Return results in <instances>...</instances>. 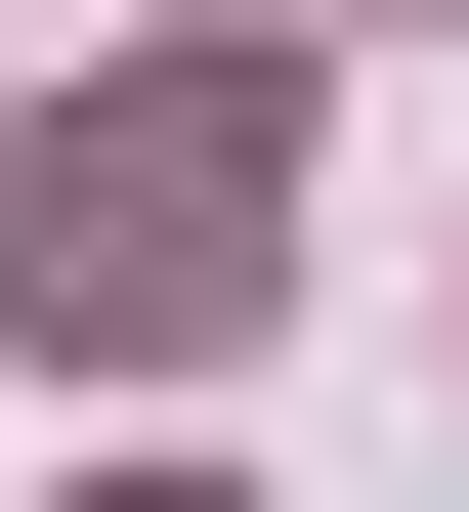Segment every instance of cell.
<instances>
[{"label": "cell", "instance_id": "cell-1", "mask_svg": "<svg viewBox=\"0 0 469 512\" xmlns=\"http://www.w3.org/2000/svg\"><path fill=\"white\" fill-rule=\"evenodd\" d=\"M299 299V86H43L0 128V342H256Z\"/></svg>", "mask_w": 469, "mask_h": 512}, {"label": "cell", "instance_id": "cell-2", "mask_svg": "<svg viewBox=\"0 0 469 512\" xmlns=\"http://www.w3.org/2000/svg\"><path fill=\"white\" fill-rule=\"evenodd\" d=\"M128 512H214V470H128Z\"/></svg>", "mask_w": 469, "mask_h": 512}]
</instances>
